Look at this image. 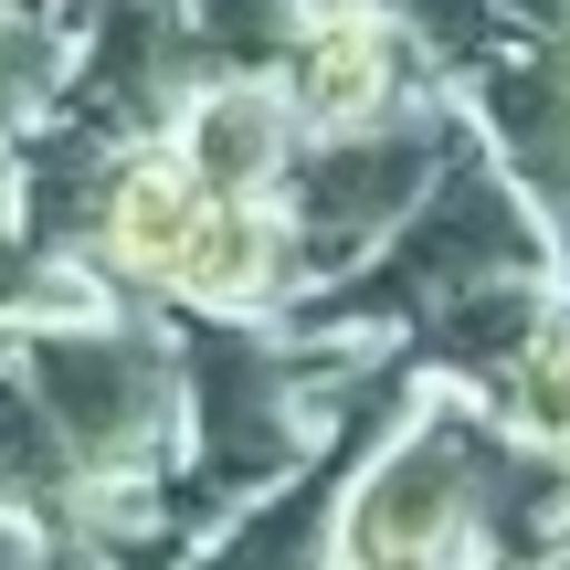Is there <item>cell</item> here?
Segmentation results:
<instances>
[{
  "label": "cell",
  "instance_id": "6da1fadb",
  "mask_svg": "<svg viewBox=\"0 0 570 570\" xmlns=\"http://www.w3.org/2000/svg\"><path fill=\"white\" fill-rule=\"evenodd\" d=\"M202 212H212L202 159H127L117 190H106V254H117L127 275H169L180 244L202 233Z\"/></svg>",
  "mask_w": 570,
  "mask_h": 570
},
{
  "label": "cell",
  "instance_id": "3957f363",
  "mask_svg": "<svg viewBox=\"0 0 570 570\" xmlns=\"http://www.w3.org/2000/svg\"><path fill=\"white\" fill-rule=\"evenodd\" d=\"M296 85H306V117L348 127V117H370V106L391 96V53H381V32H370L360 11H327L317 32H306Z\"/></svg>",
  "mask_w": 570,
  "mask_h": 570
},
{
  "label": "cell",
  "instance_id": "7a4b0ae2",
  "mask_svg": "<svg viewBox=\"0 0 570 570\" xmlns=\"http://www.w3.org/2000/svg\"><path fill=\"white\" fill-rule=\"evenodd\" d=\"M275 265V233H265V212L254 202H223L212 190V212H202V233L180 244V265H169L159 285L169 296H190V306H233V296H254Z\"/></svg>",
  "mask_w": 570,
  "mask_h": 570
}]
</instances>
